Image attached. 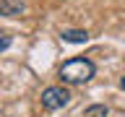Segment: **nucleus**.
<instances>
[{
  "mask_svg": "<svg viewBox=\"0 0 125 117\" xmlns=\"http://www.w3.org/2000/svg\"><path fill=\"white\" fill-rule=\"evenodd\" d=\"M26 13V3L23 0H0V16L8 18H18Z\"/></svg>",
  "mask_w": 125,
  "mask_h": 117,
  "instance_id": "nucleus-3",
  "label": "nucleus"
},
{
  "mask_svg": "<svg viewBox=\"0 0 125 117\" xmlns=\"http://www.w3.org/2000/svg\"><path fill=\"white\" fill-rule=\"evenodd\" d=\"M120 88H123V91H125V76H123V81H120Z\"/></svg>",
  "mask_w": 125,
  "mask_h": 117,
  "instance_id": "nucleus-7",
  "label": "nucleus"
},
{
  "mask_svg": "<svg viewBox=\"0 0 125 117\" xmlns=\"http://www.w3.org/2000/svg\"><path fill=\"white\" fill-rule=\"evenodd\" d=\"M96 73L91 60H86V57H70L68 62H62L60 68V78L62 83H70V86H78V83H89Z\"/></svg>",
  "mask_w": 125,
  "mask_h": 117,
  "instance_id": "nucleus-1",
  "label": "nucleus"
},
{
  "mask_svg": "<svg viewBox=\"0 0 125 117\" xmlns=\"http://www.w3.org/2000/svg\"><path fill=\"white\" fill-rule=\"evenodd\" d=\"M109 109L104 107V104H91V107L83 109V117H107Z\"/></svg>",
  "mask_w": 125,
  "mask_h": 117,
  "instance_id": "nucleus-5",
  "label": "nucleus"
},
{
  "mask_svg": "<svg viewBox=\"0 0 125 117\" xmlns=\"http://www.w3.org/2000/svg\"><path fill=\"white\" fill-rule=\"evenodd\" d=\"M10 44H13V37H10V34H5V31H0V52H5Z\"/></svg>",
  "mask_w": 125,
  "mask_h": 117,
  "instance_id": "nucleus-6",
  "label": "nucleus"
},
{
  "mask_svg": "<svg viewBox=\"0 0 125 117\" xmlns=\"http://www.w3.org/2000/svg\"><path fill=\"white\" fill-rule=\"evenodd\" d=\"M70 101V91L68 88H62V86H50L42 91V107L55 112V109H62L65 104Z\"/></svg>",
  "mask_w": 125,
  "mask_h": 117,
  "instance_id": "nucleus-2",
  "label": "nucleus"
},
{
  "mask_svg": "<svg viewBox=\"0 0 125 117\" xmlns=\"http://www.w3.org/2000/svg\"><path fill=\"white\" fill-rule=\"evenodd\" d=\"M60 37L68 44H83V42H89V31L86 29H62Z\"/></svg>",
  "mask_w": 125,
  "mask_h": 117,
  "instance_id": "nucleus-4",
  "label": "nucleus"
}]
</instances>
